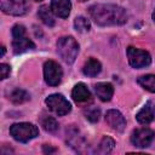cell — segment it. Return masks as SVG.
<instances>
[{
  "label": "cell",
  "instance_id": "obj_17",
  "mask_svg": "<svg viewBox=\"0 0 155 155\" xmlns=\"http://www.w3.org/2000/svg\"><path fill=\"white\" fill-rule=\"evenodd\" d=\"M138 84L144 90L155 93V74H148L138 78Z\"/></svg>",
  "mask_w": 155,
  "mask_h": 155
},
{
  "label": "cell",
  "instance_id": "obj_15",
  "mask_svg": "<svg viewBox=\"0 0 155 155\" xmlns=\"http://www.w3.org/2000/svg\"><path fill=\"white\" fill-rule=\"evenodd\" d=\"M102 70V65L99 63V61H97L96 58H88L86 61V63L84 64L82 71L86 76L88 78H94L97 76Z\"/></svg>",
  "mask_w": 155,
  "mask_h": 155
},
{
  "label": "cell",
  "instance_id": "obj_19",
  "mask_svg": "<svg viewBox=\"0 0 155 155\" xmlns=\"http://www.w3.org/2000/svg\"><path fill=\"white\" fill-rule=\"evenodd\" d=\"M74 27L79 33H86L90 30L91 24H90V21L87 18H85L84 16H79L74 21Z\"/></svg>",
  "mask_w": 155,
  "mask_h": 155
},
{
  "label": "cell",
  "instance_id": "obj_26",
  "mask_svg": "<svg viewBox=\"0 0 155 155\" xmlns=\"http://www.w3.org/2000/svg\"><path fill=\"white\" fill-rule=\"evenodd\" d=\"M153 19H154V21H155V11H154V12H153Z\"/></svg>",
  "mask_w": 155,
  "mask_h": 155
},
{
  "label": "cell",
  "instance_id": "obj_10",
  "mask_svg": "<svg viewBox=\"0 0 155 155\" xmlns=\"http://www.w3.org/2000/svg\"><path fill=\"white\" fill-rule=\"evenodd\" d=\"M105 122L115 131L117 132H122L126 127V120L124 117V115L115 109H110L107 111L105 114Z\"/></svg>",
  "mask_w": 155,
  "mask_h": 155
},
{
  "label": "cell",
  "instance_id": "obj_14",
  "mask_svg": "<svg viewBox=\"0 0 155 155\" xmlns=\"http://www.w3.org/2000/svg\"><path fill=\"white\" fill-rule=\"evenodd\" d=\"M155 117V114H154V107L151 105L150 102H148L136 115V119L139 124L142 125H148L150 124Z\"/></svg>",
  "mask_w": 155,
  "mask_h": 155
},
{
  "label": "cell",
  "instance_id": "obj_3",
  "mask_svg": "<svg viewBox=\"0 0 155 155\" xmlns=\"http://www.w3.org/2000/svg\"><path fill=\"white\" fill-rule=\"evenodd\" d=\"M12 48L16 54L35 48V44L27 36L25 28L22 24H16L12 28Z\"/></svg>",
  "mask_w": 155,
  "mask_h": 155
},
{
  "label": "cell",
  "instance_id": "obj_23",
  "mask_svg": "<svg viewBox=\"0 0 155 155\" xmlns=\"http://www.w3.org/2000/svg\"><path fill=\"white\" fill-rule=\"evenodd\" d=\"M10 73H11V68H10V65H7V64H5V63H2V64H0V74H1V80H5L8 75H10Z\"/></svg>",
  "mask_w": 155,
  "mask_h": 155
},
{
  "label": "cell",
  "instance_id": "obj_4",
  "mask_svg": "<svg viewBox=\"0 0 155 155\" xmlns=\"http://www.w3.org/2000/svg\"><path fill=\"white\" fill-rule=\"evenodd\" d=\"M10 134L21 143H27L39 134V128L30 122H18L10 127Z\"/></svg>",
  "mask_w": 155,
  "mask_h": 155
},
{
  "label": "cell",
  "instance_id": "obj_9",
  "mask_svg": "<svg viewBox=\"0 0 155 155\" xmlns=\"http://www.w3.org/2000/svg\"><path fill=\"white\" fill-rule=\"evenodd\" d=\"M0 7L4 13L11 16H22L27 12L25 0H0Z\"/></svg>",
  "mask_w": 155,
  "mask_h": 155
},
{
  "label": "cell",
  "instance_id": "obj_16",
  "mask_svg": "<svg viewBox=\"0 0 155 155\" xmlns=\"http://www.w3.org/2000/svg\"><path fill=\"white\" fill-rule=\"evenodd\" d=\"M38 16L39 18L42 21L44 24H46L47 27H53L54 23H56V19H54V13L52 11L51 7H48L47 5H42L39 11H38Z\"/></svg>",
  "mask_w": 155,
  "mask_h": 155
},
{
  "label": "cell",
  "instance_id": "obj_18",
  "mask_svg": "<svg viewBox=\"0 0 155 155\" xmlns=\"http://www.w3.org/2000/svg\"><path fill=\"white\" fill-rule=\"evenodd\" d=\"M10 99H11V102L15 103V104H22V103L29 101V99H30V96H29V93H28L27 91H24V90H22V88H16V90H13V91L11 92Z\"/></svg>",
  "mask_w": 155,
  "mask_h": 155
},
{
  "label": "cell",
  "instance_id": "obj_20",
  "mask_svg": "<svg viewBox=\"0 0 155 155\" xmlns=\"http://www.w3.org/2000/svg\"><path fill=\"white\" fill-rule=\"evenodd\" d=\"M41 126L44 127L45 131L47 132H56L58 130V124L56 121V119H53L52 116H45L41 119Z\"/></svg>",
  "mask_w": 155,
  "mask_h": 155
},
{
  "label": "cell",
  "instance_id": "obj_2",
  "mask_svg": "<svg viewBox=\"0 0 155 155\" xmlns=\"http://www.w3.org/2000/svg\"><path fill=\"white\" fill-rule=\"evenodd\" d=\"M57 52L67 64H73L79 53V44L73 36H63L57 41Z\"/></svg>",
  "mask_w": 155,
  "mask_h": 155
},
{
  "label": "cell",
  "instance_id": "obj_27",
  "mask_svg": "<svg viewBox=\"0 0 155 155\" xmlns=\"http://www.w3.org/2000/svg\"><path fill=\"white\" fill-rule=\"evenodd\" d=\"M34 1H41V0H34Z\"/></svg>",
  "mask_w": 155,
  "mask_h": 155
},
{
  "label": "cell",
  "instance_id": "obj_6",
  "mask_svg": "<svg viewBox=\"0 0 155 155\" xmlns=\"http://www.w3.org/2000/svg\"><path fill=\"white\" fill-rule=\"evenodd\" d=\"M127 57H128L130 65L137 69L148 67L151 63V57L147 51L136 48L133 46H130L127 48Z\"/></svg>",
  "mask_w": 155,
  "mask_h": 155
},
{
  "label": "cell",
  "instance_id": "obj_7",
  "mask_svg": "<svg viewBox=\"0 0 155 155\" xmlns=\"http://www.w3.org/2000/svg\"><path fill=\"white\" fill-rule=\"evenodd\" d=\"M63 71L61 65L54 61H47L44 64V78L47 85L58 86L62 81Z\"/></svg>",
  "mask_w": 155,
  "mask_h": 155
},
{
  "label": "cell",
  "instance_id": "obj_13",
  "mask_svg": "<svg viewBox=\"0 0 155 155\" xmlns=\"http://www.w3.org/2000/svg\"><path fill=\"white\" fill-rule=\"evenodd\" d=\"M97 97L103 102H109L114 94V87L109 82H98L94 86Z\"/></svg>",
  "mask_w": 155,
  "mask_h": 155
},
{
  "label": "cell",
  "instance_id": "obj_12",
  "mask_svg": "<svg viewBox=\"0 0 155 155\" xmlns=\"http://www.w3.org/2000/svg\"><path fill=\"white\" fill-rule=\"evenodd\" d=\"M51 8L56 16H58L61 18H67L70 15L71 2H70V0H52Z\"/></svg>",
  "mask_w": 155,
  "mask_h": 155
},
{
  "label": "cell",
  "instance_id": "obj_11",
  "mask_svg": "<svg viewBox=\"0 0 155 155\" xmlns=\"http://www.w3.org/2000/svg\"><path fill=\"white\" fill-rule=\"evenodd\" d=\"M71 97L76 103H87L91 101V92L85 84L79 82L74 86L71 91Z\"/></svg>",
  "mask_w": 155,
  "mask_h": 155
},
{
  "label": "cell",
  "instance_id": "obj_8",
  "mask_svg": "<svg viewBox=\"0 0 155 155\" xmlns=\"http://www.w3.org/2000/svg\"><path fill=\"white\" fill-rule=\"evenodd\" d=\"M154 138H155V132L153 130L148 127H142L132 132L131 142L137 148H147L150 145Z\"/></svg>",
  "mask_w": 155,
  "mask_h": 155
},
{
  "label": "cell",
  "instance_id": "obj_25",
  "mask_svg": "<svg viewBox=\"0 0 155 155\" xmlns=\"http://www.w3.org/2000/svg\"><path fill=\"white\" fill-rule=\"evenodd\" d=\"M4 54H5V47L2 46V47H1V57H2Z\"/></svg>",
  "mask_w": 155,
  "mask_h": 155
},
{
  "label": "cell",
  "instance_id": "obj_22",
  "mask_svg": "<svg viewBox=\"0 0 155 155\" xmlns=\"http://www.w3.org/2000/svg\"><path fill=\"white\" fill-rule=\"evenodd\" d=\"M115 142L114 139H111L110 137H103V139L99 143V150L102 153H110L114 149Z\"/></svg>",
  "mask_w": 155,
  "mask_h": 155
},
{
  "label": "cell",
  "instance_id": "obj_24",
  "mask_svg": "<svg viewBox=\"0 0 155 155\" xmlns=\"http://www.w3.org/2000/svg\"><path fill=\"white\" fill-rule=\"evenodd\" d=\"M42 150H44V153H45V154H51V153H56V149H54V148H51L50 145H44Z\"/></svg>",
  "mask_w": 155,
  "mask_h": 155
},
{
  "label": "cell",
  "instance_id": "obj_21",
  "mask_svg": "<svg viewBox=\"0 0 155 155\" xmlns=\"http://www.w3.org/2000/svg\"><path fill=\"white\" fill-rule=\"evenodd\" d=\"M85 116L88 121L91 122H97L99 120V116H101V110L99 108L97 107H88L86 110H85Z\"/></svg>",
  "mask_w": 155,
  "mask_h": 155
},
{
  "label": "cell",
  "instance_id": "obj_5",
  "mask_svg": "<svg viewBox=\"0 0 155 155\" xmlns=\"http://www.w3.org/2000/svg\"><path fill=\"white\" fill-rule=\"evenodd\" d=\"M45 103L48 107V109L52 113H54L56 115H58V116L67 115L71 110V105L68 102V99L64 96L58 94V93H54V94L48 96L45 99Z\"/></svg>",
  "mask_w": 155,
  "mask_h": 155
},
{
  "label": "cell",
  "instance_id": "obj_1",
  "mask_svg": "<svg viewBox=\"0 0 155 155\" xmlns=\"http://www.w3.org/2000/svg\"><path fill=\"white\" fill-rule=\"evenodd\" d=\"M91 19L102 27L121 25L127 21L125 8L114 4H94L88 7Z\"/></svg>",
  "mask_w": 155,
  "mask_h": 155
}]
</instances>
